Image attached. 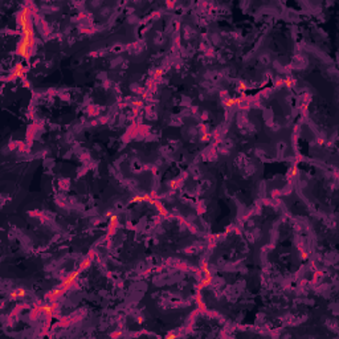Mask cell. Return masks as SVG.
<instances>
[{
    "label": "cell",
    "instance_id": "1",
    "mask_svg": "<svg viewBox=\"0 0 339 339\" xmlns=\"http://www.w3.org/2000/svg\"><path fill=\"white\" fill-rule=\"evenodd\" d=\"M78 274H80V270H75L74 273L70 274V276L68 277V278H66L65 281H64V283H62V290H66V289H68V288H69V286L73 283V281H74V279L77 278V276H78Z\"/></svg>",
    "mask_w": 339,
    "mask_h": 339
},
{
    "label": "cell",
    "instance_id": "2",
    "mask_svg": "<svg viewBox=\"0 0 339 339\" xmlns=\"http://www.w3.org/2000/svg\"><path fill=\"white\" fill-rule=\"evenodd\" d=\"M23 74V66L20 65H16V68H15V70H13V73H12V75H11V80H15V78H17V77H20V75Z\"/></svg>",
    "mask_w": 339,
    "mask_h": 339
},
{
    "label": "cell",
    "instance_id": "3",
    "mask_svg": "<svg viewBox=\"0 0 339 339\" xmlns=\"http://www.w3.org/2000/svg\"><path fill=\"white\" fill-rule=\"evenodd\" d=\"M23 295H25V289H21V288H19V289H16L15 292L11 293V297H12V298H17V297H23Z\"/></svg>",
    "mask_w": 339,
    "mask_h": 339
},
{
    "label": "cell",
    "instance_id": "4",
    "mask_svg": "<svg viewBox=\"0 0 339 339\" xmlns=\"http://www.w3.org/2000/svg\"><path fill=\"white\" fill-rule=\"evenodd\" d=\"M53 310H54V305L53 306H44V307H41V311H43L45 315H48V317H50V315L53 314Z\"/></svg>",
    "mask_w": 339,
    "mask_h": 339
},
{
    "label": "cell",
    "instance_id": "5",
    "mask_svg": "<svg viewBox=\"0 0 339 339\" xmlns=\"http://www.w3.org/2000/svg\"><path fill=\"white\" fill-rule=\"evenodd\" d=\"M110 220H111V224H115L117 216H115V215H110Z\"/></svg>",
    "mask_w": 339,
    "mask_h": 339
},
{
    "label": "cell",
    "instance_id": "6",
    "mask_svg": "<svg viewBox=\"0 0 339 339\" xmlns=\"http://www.w3.org/2000/svg\"><path fill=\"white\" fill-rule=\"evenodd\" d=\"M88 266H89V260L84 261V262H82V268H88Z\"/></svg>",
    "mask_w": 339,
    "mask_h": 339
},
{
    "label": "cell",
    "instance_id": "7",
    "mask_svg": "<svg viewBox=\"0 0 339 339\" xmlns=\"http://www.w3.org/2000/svg\"><path fill=\"white\" fill-rule=\"evenodd\" d=\"M232 104H235V100H229L228 102H226V105H228V106H229V105H232Z\"/></svg>",
    "mask_w": 339,
    "mask_h": 339
}]
</instances>
